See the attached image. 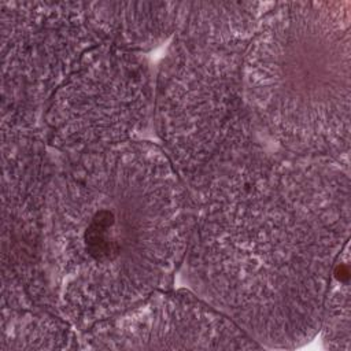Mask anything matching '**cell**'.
I'll return each instance as SVG.
<instances>
[{"instance_id": "cell-1", "label": "cell", "mask_w": 351, "mask_h": 351, "mask_svg": "<svg viewBox=\"0 0 351 351\" xmlns=\"http://www.w3.org/2000/svg\"><path fill=\"white\" fill-rule=\"evenodd\" d=\"M188 191L191 291L261 347L308 343L350 237L348 165L256 144Z\"/></svg>"}, {"instance_id": "cell-2", "label": "cell", "mask_w": 351, "mask_h": 351, "mask_svg": "<svg viewBox=\"0 0 351 351\" xmlns=\"http://www.w3.org/2000/svg\"><path fill=\"white\" fill-rule=\"evenodd\" d=\"M185 186L163 148L149 141L56 162L47 197V269L55 308L78 332L170 282L192 229Z\"/></svg>"}, {"instance_id": "cell-3", "label": "cell", "mask_w": 351, "mask_h": 351, "mask_svg": "<svg viewBox=\"0 0 351 351\" xmlns=\"http://www.w3.org/2000/svg\"><path fill=\"white\" fill-rule=\"evenodd\" d=\"M351 1H281L265 11L243 66L244 97L281 149L348 165Z\"/></svg>"}, {"instance_id": "cell-4", "label": "cell", "mask_w": 351, "mask_h": 351, "mask_svg": "<svg viewBox=\"0 0 351 351\" xmlns=\"http://www.w3.org/2000/svg\"><path fill=\"white\" fill-rule=\"evenodd\" d=\"M248 41L174 36L154 95L163 151L186 188L219 163L261 144L244 97Z\"/></svg>"}, {"instance_id": "cell-5", "label": "cell", "mask_w": 351, "mask_h": 351, "mask_svg": "<svg viewBox=\"0 0 351 351\" xmlns=\"http://www.w3.org/2000/svg\"><path fill=\"white\" fill-rule=\"evenodd\" d=\"M154 95L145 58L103 43L82 56L47 101L45 141L71 158L138 140L154 119Z\"/></svg>"}, {"instance_id": "cell-6", "label": "cell", "mask_w": 351, "mask_h": 351, "mask_svg": "<svg viewBox=\"0 0 351 351\" xmlns=\"http://www.w3.org/2000/svg\"><path fill=\"white\" fill-rule=\"evenodd\" d=\"M103 43L90 1L1 0V118L41 126L51 95Z\"/></svg>"}, {"instance_id": "cell-7", "label": "cell", "mask_w": 351, "mask_h": 351, "mask_svg": "<svg viewBox=\"0 0 351 351\" xmlns=\"http://www.w3.org/2000/svg\"><path fill=\"white\" fill-rule=\"evenodd\" d=\"M1 319L55 310L45 225L48 188L56 167L41 126L1 121Z\"/></svg>"}, {"instance_id": "cell-8", "label": "cell", "mask_w": 351, "mask_h": 351, "mask_svg": "<svg viewBox=\"0 0 351 351\" xmlns=\"http://www.w3.org/2000/svg\"><path fill=\"white\" fill-rule=\"evenodd\" d=\"M89 350H252L261 346L218 308L188 291H159L80 332Z\"/></svg>"}, {"instance_id": "cell-9", "label": "cell", "mask_w": 351, "mask_h": 351, "mask_svg": "<svg viewBox=\"0 0 351 351\" xmlns=\"http://www.w3.org/2000/svg\"><path fill=\"white\" fill-rule=\"evenodd\" d=\"M90 12L107 43L140 53L174 36L180 3L90 1Z\"/></svg>"}, {"instance_id": "cell-10", "label": "cell", "mask_w": 351, "mask_h": 351, "mask_svg": "<svg viewBox=\"0 0 351 351\" xmlns=\"http://www.w3.org/2000/svg\"><path fill=\"white\" fill-rule=\"evenodd\" d=\"M256 1H186L180 3L174 36L215 41H250L263 16Z\"/></svg>"}, {"instance_id": "cell-11", "label": "cell", "mask_w": 351, "mask_h": 351, "mask_svg": "<svg viewBox=\"0 0 351 351\" xmlns=\"http://www.w3.org/2000/svg\"><path fill=\"white\" fill-rule=\"evenodd\" d=\"M74 326L55 310H29L1 319L0 351L78 348Z\"/></svg>"}, {"instance_id": "cell-12", "label": "cell", "mask_w": 351, "mask_h": 351, "mask_svg": "<svg viewBox=\"0 0 351 351\" xmlns=\"http://www.w3.org/2000/svg\"><path fill=\"white\" fill-rule=\"evenodd\" d=\"M351 292L348 243L337 255L322 306L321 337L328 350L351 348Z\"/></svg>"}]
</instances>
